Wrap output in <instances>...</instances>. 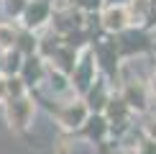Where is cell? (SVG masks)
I'll list each match as a JSON object with an SVG mask.
<instances>
[{"label": "cell", "mask_w": 156, "mask_h": 154, "mask_svg": "<svg viewBox=\"0 0 156 154\" xmlns=\"http://www.w3.org/2000/svg\"><path fill=\"white\" fill-rule=\"evenodd\" d=\"M97 77H100V69H97L92 46H84L80 51V57H77V64H74L72 75H69V87H72V93L77 95V98H82Z\"/></svg>", "instance_id": "6da1fadb"}, {"label": "cell", "mask_w": 156, "mask_h": 154, "mask_svg": "<svg viewBox=\"0 0 156 154\" xmlns=\"http://www.w3.org/2000/svg\"><path fill=\"white\" fill-rule=\"evenodd\" d=\"M5 108V121H8L10 131L26 134L34 123V113H36V100L31 98V93L21 95V98H8L3 103Z\"/></svg>", "instance_id": "7a4b0ae2"}, {"label": "cell", "mask_w": 156, "mask_h": 154, "mask_svg": "<svg viewBox=\"0 0 156 154\" xmlns=\"http://www.w3.org/2000/svg\"><path fill=\"white\" fill-rule=\"evenodd\" d=\"M113 41H115V49H118V54H120V59L123 57H141V54H148V51L154 49V41H151V31H146V28H126L123 34L118 36H113Z\"/></svg>", "instance_id": "3957f363"}, {"label": "cell", "mask_w": 156, "mask_h": 154, "mask_svg": "<svg viewBox=\"0 0 156 154\" xmlns=\"http://www.w3.org/2000/svg\"><path fill=\"white\" fill-rule=\"evenodd\" d=\"M51 116H54V121L67 134H77V131H80V126L87 121L90 108L84 105L82 98H69V100H62L59 105L54 108V113H51Z\"/></svg>", "instance_id": "277c9868"}, {"label": "cell", "mask_w": 156, "mask_h": 154, "mask_svg": "<svg viewBox=\"0 0 156 154\" xmlns=\"http://www.w3.org/2000/svg\"><path fill=\"white\" fill-rule=\"evenodd\" d=\"M120 90L118 95L126 100V105L133 113H146L151 105V93H148V82H144L141 77H120Z\"/></svg>", "instance_id": "5b68a950"}, {"label": "cell", "mask_w": 156, "mask_h": 154, "mask_svg": "<svg viewBox=\"0 0 156 154\" xmlns=\"http://www.w3.org/2000/svg\"><path fill=\"white\" fill-rule=\"evenodd\" d=\"M49 21H51V0H31V3L26 5L18 26L38 34V31L49 28Z\"/></svg>", "instance_id": "8992f818"}, {"label": "cell", "mask_w": 156, "mask_h": 154, "mask_svg": "<svg viewBox=\"0 0 156 154\" xmlns=\"http://www.w3.org/2000/svg\"><path fill=\"white\" fill-rule=\"evenodd\" d=\"M100 26L110 36H118L126 28H131V16L126 5H105L100 10Z\"/></svg>", "instance_id": "52a82bcc"}, {"label": "cell", "mask_w": 156, "mask_h": 154, "mask_svg": "<svg viewBox=\"0 0 156 154\" xmlns=\"http://www.w3.org/2000/svg\"><path fill=\"white\" fill-rule=\"evenodd\" d=\"M77 136L87 139L90 144H102V141L110 139V126H108V118L102 113H90L87 121L80 126V131H77Z\"/></svg>", "instance_id": "ba28073f"}, {"label": "cell", "mask_w": 156, "mask_h": 154, "mask_svg": "<svg viewBox=\"0 0 156 154\" xmlns=\"http://www.w3.org/2000/svg\"><path fill=\"white\" fill-rule=\"evenodd\" d=\"M110 95H113V87H110V82L100 75L92 85H90V90L82 95V100H84V105L90 108V113H102L105 105H108V100H110Z\"/></svg>", "instance_id": "9c48e42d"}, {"label": "cell", "mask_w": 156, "mask_h": 154, "mask_svg": "<svg viewBox=\"0 0 156 154\" xmlns=\"http://www.w3.org/2000/svg\"><path fill=\"white\" fill-rule=\"evenodd\" d=\"M44 75H46V62H44L38 54H28V57H23V64H21V72H18V77L23 80V85L28 87V90L41 87Z\"/></svg>", "instance_id": "30bf717a"}, {"label": "cell", "mask_w": 156, "mask_h": 154, "mask_svg": "<svg viewBox=\"0 0 156 154\" xmlns=\"http://www.w3.org/2000/svg\"><path fill=\"white\" fill-rule=\"evenodd\" d=\"M77 57H80V51L72 49V46H67V44H62L59 49L54 51V57L49 59V64L54 69H59L62 75H72V69H74V64H77Z\"/></svg>", "instance_id": "8fae6325"}, {"label": "cell", "mask_w": 156, "mask_h": 154, "mask_svg": "<svg viewBox=\"0 0 156 154\" xmlns=\"http://www.w3.org/2000/svg\"><path fill=\"white\" fill-rule=\"evenodd\" d=\"M64 44V38L59 36V34H54L51 28H46L44 34H38V46H36V54L41 57L44 62H49L51 57H54V51L59 49Z\"/></svg>", "instance_id": "7c38bea8"}, {"label": "cell", "mask_w": 156, "mask_h": 154, "mask_svg": "<svg viewBox=\"0 0 156 154\" xmlns=\"http://www.w3.org/2000/svg\"><path fill=\"white\" fill-rule=\"evenodd\" d=\"M21 64H23V54L18 49L0 51V75H3V77L18 75V72H21Z\"/></svg>", "instance_id": "4fadbf2b"}, {"label": "cell", "mask_w": 156, "mask_h": 154, "mask_svg": "<svg viewBox=\"0 0 156 154\" xmlns=\"http://www.w3.org/2000/svg\"><path fill=\"white\" fill-rule=\"evenodd\" d=\"M36 46H38V34H34V31L21 28V26H18V34H16V44H13V49H18L23 57H28V54H36Z\"/></svg>", "instance_id": "5bb4252c"}, {"label": "cell", "mask_w": 156, "mask_h": 154, "mask_svg": "<svg viewBox=\"0 0 156 154\" xmlns=\"http://www.w3.org/2000/svg\"><path fill=\"white\" fill-rule=\"evenodd\" d=\"M16 34H18V23L0 21V51L13 49V44H16Z\"/></svg>", "instance_id": "9a60e30c"}, {"label": "cell", "mask_w": 156, "mask_h": 154, "mask_svg": "<svg viewBox=\"0 0 156 154\" xmlns=\"http://www.w3.org/2000/svg\"><path fill=\"white\" fill-rule=\"evenodd\" d=\"M28 3H31V0H3V13H5V18H8L10 23H18Z\"/></svg>", "instance_id": "2e32d148"}, {"label": "cell", "mask_w": 156, "mask_h": 154, "mask_svg": "<svg viewBox=\"0 0 156 154\" xmlns=\"http://www.w3.org/2000/svg\"><path fill=\"white\" fill-rule=\"evenodd\" d=\"M5 93H8V98H21V95L28 93V87L23 85V80L18 75H13V77H5Z\"/></svg>", "instance_id": "e0dca14e"}, {"label": "cell", "mask_w": 156, "mask_h": 154, "mask_svg": "<svg viewBox=\"0 0 156 154\" xmlns=\"http://www.w3.org/2000/svg\"><path fill=\"white\" fill-rule=\"evenodd\" d=\"M74 8H80L82 13H97L102 10V5H105V0H72Z\"/></svg>", "instance_id": "ac0fdd59"}, {"label": "cell", "mask_w": 156, "mask_h": 154, "mask_svg": "<svg viewBox=\"0 0 156 154\" xmlns=\"http://www.w3.org/2000/svg\"><path fill=\"white\" fill-rule=\"evenodd\" d=\"M136 152H138V154H156V141L148 139V136H144V139L138 141V146H136Z\"/></svg>", "instance_id": "d6986e66"}, {"label": "cell", "mask_w": 156, "mask_h": 154, "mask_svg": "<svg viewBox=\"0 0 156 154\" xmlns=\"http://www.w3.org/2000/svg\"><path fill=\"white\" fill-rule=\"evenodd\" d=\"M141 131H144V136H148V139H154V141H156V116H154V118H148V121H146Z\"/></svg>", "instance_id": "ffe728a7"}, {"label": "cell", "mask_w": 156, "mask_h": 154, "mask_svg": "<svg viewBox=\"0 0 156 154\" xmlns=\"http://www.w3.org/2000/svg\"><path fill=\"white\" fill-rule=\"evenodd\" d=\"M113 154H138V152H136V149H128V146H115V149H113Z\"/></svg>", "instance_id": "44dd1931"}, {"label": "cell", "mask_w": 156, "mask_h": 154, "mask_svg": "<svg viewBox=\"0 0 156 154\" xmlns=\"http://www.w3.org/2000/svg\"><path fill=\"white\" fill-rule=\"evenodd\" d=\"M5 98H8V93H5V77L0 75V103H5Z\"/></svg>", "instance_id": "7402d4cb"}, {"label": "cell", "mask_w": 156, "mask_h": 154, "mask_svg": "<svg viewBox=\"0 0 156 154\" xmlns=\"http://www.w3.org/2000/svg\"><path fill=\"white\" fill-rule=\"evenodd\" d=\"M148 93H151V98L156 100V69H154V75H151V85H148Z\"/></svg>", "instance_id": "603a6c76"}]
</instances>
